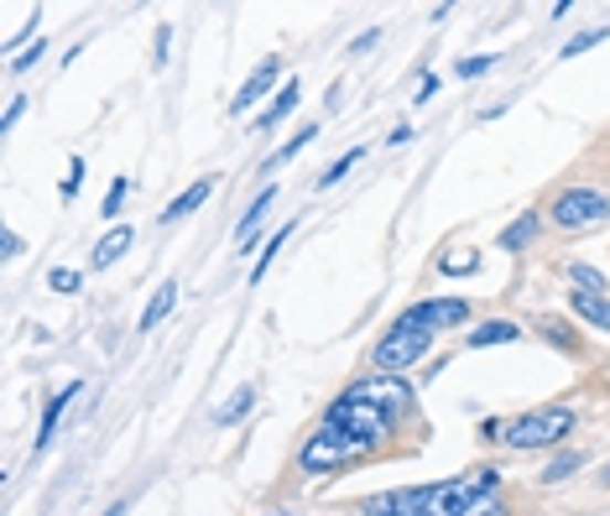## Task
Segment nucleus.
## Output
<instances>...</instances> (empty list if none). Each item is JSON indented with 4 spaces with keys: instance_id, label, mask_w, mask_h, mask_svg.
Masks as SVG:
<instances>
[{
    "instance_id": "28",
    "label": "nucleus",
    "mask_w": 610,
    "mask_h": 516,
    "mask_svg": "<svg viewBox=\"0 0 610 516\" xmlns=\"http://www.w3.org/2000/svg\"><path fill=\"white\" fill-rule=\"evenodd\" d=\"M491 63H496V57H485V53L481 57H464V63H460V78H481Z\"/></svg>"
},
{
    "instance_id": "11",
    "label": "nucleus",
    "mask_w": 610,
    "mask_h": 516,
    "mask_svg": "<svg viewBox=\"0 0 610 516\" xmlns=\"http://www.w3.org/2000/svg\"><path fill=\"white\" fill-rule=\"evenodd\" d=\"M126 251H130V230H126V224H120V230H111V235H105V240H99V245H94V272H105V266H115V261H120V256H126Z\"/></svg>"
},
{
    "instance_id": "18",
    "label": "nucleus",
    "mask_w": 610,
    "mask_h": 516,
    "mask_svg": "<svg viewBox=\"0 0 610 516\" xmlns=\"http://www.w3.org/2000/svg\"><path fill=\"white\" fill-rule=\"evenodd\" d=\"M512 339H517V324H481V329L470 334L475 350H485V345H512Z\"/></svg>"
},
{
    "instance_id": "15",
    "label": "nucleus",
    "mask_w": 610,
    "mask_h": 516,
    "mask_svg": "<svg viewBox=\"0 0 610 516\" xmlns=\"http://www.w3.org/2000/svg\"><path fill=\"white\" fill-rule=\"evenodd\" d=\"M537 230H543V214H522V220L501 235V251H522V245H533Z\"/></svg>"
},
{
    "instance_id": "9",
    "label": "nucleus",
    "mask_w": 610,
    "mask_h": 516,
    "mask_svg": "<svg viewBox=\"0 0 610 516\" xmlns=\"http://www.w3.org/2000/svg\"><path fill=\"white\" fill-rule=\"evenodd\" d=\"M277 199V188H261L256 193V203L245 209V220H241V230H235V251H256V224H261V214H266V203Z\"/></svg>"
},
{
    "instance_id": "23",
    "label": "nucleus",
    "mask_w": 610,
    "mask_h": 516,
    "mask_svg": "<svg viewBox=\"0 0 610 516\" xmlns=\"http://www.w3.org/2000/svg\"><path fill=\"white\" fill-rule=\"evenodd\" d=\"M355 162H360V147H355V151H345V157H339V162H334L329 172H324V178H318V188H334V183H339V178H345V172H350Z\"/></svg>"
},
{
    "instance_id": "21",
    "label": "nucleus",
    "mask_w": 610,
    "mask_h": 516,
    "mask_svg": "<svg viewBox=\"0 0 610 516\" xmlns=\"http://www.w3.org/2000/svg\"><path fill=\"white\" fill-rule=\"evenodd\" d=\"M287 230H293V224H282L277 235L266 240V251H261V261H256V272H251V282H261V277H266V266H272V256H277L282 245H287Z\"/></svg>"
},
{
    "instance_id": "34",
    "label": "nucleus",
    "mask_w": 610,
    "mask_h": 516,
    "mask_svg": "<svg viewBox=\"0 0 610 516\" xmlns=\"http://www.w3.org/2000/svg\"><path fill=\"white\" fill-rule=\"evenodd\" d=\"M600 485H606V491H610V464H606V470H600Z\"/></svg>"
},
{
    "instance_id": "3",
    "label": "nucleus",
    "mask_w": 610,
    "mask_h": 516,
    "mask_svg": "<svg viewBox=\"0 0 610 516\" xmlns=\"http://www.w3.org/2000/svg\"><path fill=\"white\" fill-rule=\"evenodd\" d=\"M428 345H433V334L418 329L412 318H397L381 339H376V350H370V366L381 370V376H397V370H412L418 360L428 355Z\"/></svg>"
},
{
    "instance_id": "4",
    "label": "nucleus",
    "mask_w": 610,
    "mask_h": 516,
    "mask_svg": "<svg viewBox=\"0 0 610 516\" xmlns=\"http://www.w3.org/2000/svg\"><path fill=\"white\" fill-rule=\"evenodd\" d=\"M574 433V412L569 407H543V412H527L517 423H506V443L512 449H554L558 439Z\"/></svg>"
},
{
    "instance_id": "13",
    "label": "nucleus",
    "mask_w": 610,
    "mask_h": 516,
    "mask_svg": "<svg viewBox=\"0 0 610 516\" xmlns=\"http://www.w3.org/2000/svg\"><path fill=\"white\" fill-rule=\"evenodd\" d=\"M569 308H574L579 318H585V324H595V329H606V334H610V303H606V297L574 293V297H569Z\"/></svg>"
},
{
    "instance_id": "24",
    "label": "nucleus",
    "mask_w": 610,
    "mask_h": 516,
    "mask_svg": "<svg viewBox=\"0 0 610 516\" xmlns=\"http://www.w3.org/2000/svg\"><path fill=\"white\" fill-rule=\"evenodd\" d=\"M130 199V183L126 178H115V188H111V199H105V220H115V214H120V203Z\"/></svg>"
},
{
    "instance_id": "25",
    "label": "nucleus",
    "mask_w": 610,
    "mask_h": 516,
    "mask_svg": "<svg viewBox=\"0 0 610 516\" xmlns=\"http://www.w3.org/2000/svg\"><path fill=\"white\" fill-rule=\"evenodd\" d=\"M475 261H481L475 251H460V256H444V272H449V277H464V272H470Z\"/></svg>"
},
{
    "instance_id": "30",
    "label": "nucleus",
    "mask_w": 610,
    "mask_h": 516,
    "mask_svg": "<svg viewBox=\"0 0 610 516\" xmlns=\"http://www.w3.org/2000/svg\"><path fill=\"white\" fill-rule=\"evenodd\" d=\"M38 57H42V42H38V48H27V53H17V57H11V74H27V69H32Z\"/></svg>"
},
{
    "instance_id": "14",
    "label": "nucleus",
    "mask_w": 610,
    "mask_h": 516,
    "mask_svg": "<svg viewBox=\"0 0 610 516\" xmlns=\"http://www.w3.org/2000/svg\"><path fill=\"white\" fill-rule=\"evenodd\" d=\"M172 303H178V282H162L157 293H151V303H147V314H141V329H157L167 314H172Z\"/></svg>"
},
{
    "instance_id": "7",
    "label": "nucleus",
    "mask_w": 610,
    "mask_h": 516,
    "mask_svg": "<svg viewBox=\"0 0 610 516\" xmlns=\"http://www.w3.org/2000/svg\"><path fill=\"white\" fill-rule=\"evenodd\" d=\"M402 318H412L418 329H454V324H464L470 318V303L464 297H433V303H418V308H407Z\"/></svg>"
},
{
    "instance_id": "12",
    "label": "nucleus",
    "mask_w": 610,
    "mask_h": 516,
    "mask_svg": "<svg viewBox=\"0 0 610 516\" xmlns=\"http://www.w3.org/2000/svg\"><path fill=\"white\" fill-rule=\"evenodd\" d=\"M74 397H84V387H78V381H74V387H63V391L53 397V402H48V412H42V428H38V449H48V439H53L57 418H63V407L74 402Z\"/></svg>"
},
{
    "instance_id": "31",
    "label": "nucleus",
    "mask_w": 610,
    "mask_h": 516,
    "mask_svg": "<svg viewBox=\"0 0 610 516\" xmlns=\"http://www.w3.org/2000/svg\"><path fill=\"white\" fill-rule=\"evenodd\" d=\"M78 183H84V157H74V167H69V183H63V199H74Z\"/></svg>"
},
{
    "instance_id": "1",
    "label": "nucleus",
    "mask_w": 610,
    "mask_h": 516,
    "mask_svg": "<svg viewBox=\"0 0 610 516\" xmlns=\"http://www.w3.org/2000/svg\"><path fill=\"white\" fill-rule=\"evenodd\" d=\"M412 412V387H402L397 376H376V381H355L345 397H334L324 412V428L345 433L355 449H376L381 439H391V428Z\"/></svg>"
},
{
    "instance_id": "33",
    "label": "nucleus",
    "mask_w": 610,
    "mask_h": 516,
    "mask_svg": "<svg viewBox=\"0 0 610 516\" xmlns=\"http://www.w3.org/2000/svg\"><path fill=\"white\" fill-rule=\"evenodd\" d=\"M0 251H6V261L21 256V240H17V235H0Z\"/></svg>"
},
{
    "instance_id": "16",
    "label": "nucleus",
    "mask_w": 610,
    "mask_h": 516,
    "mask_svg": "<svg viewBox=\"0 0 610 516\" xmlns=\"http://www.w3.org/2000/svg\"><path fill=\"white\" fill-rule=\"evenodd\" d=\"M314 136H318L314 126H303V130H297V136H293V141H287V147H282V151H272V157H266V162H261V172H277L282 162H293L297 151H303V147H308V141H314Z\"/></svg>"
},
{
    "instance_id": "5",
    "label": "nucleus",
    "mask_w": 610,
    "mask_h": 516,
    "mask_svg": "<svg viewBox=\"0 0 610 516\" xmlns=\"http://www.w3.org/2000/svg\"><path fill=\"white\" fill-rule=\"evenodd\" d=\"M610 220V199L595 193V188H564L554 199V224L558 230H579V224Z\"/></svg>"
},
{
    "instance_id": "17",
    "label": "nucleus",
    "mask_w": 610,
    "mask_h": 516,
    "mask_svg": "<svg viewBox=\"0 0 610 516\" xmlns=\"http://www.w3.org/2000/svg\"><path fill=\"white\" fill-rule=\"evenodd\" d=\"M293 105H297V78H287V89H277V99H272V110L261 115L256 126H261V130H272V126H277V120H282V115L293 110Z\"/></svg>"
},
{
    "instance_id": "2",
    "label": "nucleus",
    "mask_w": 610,
    "mask_h": 516,
    "mask_svg": "<svg viewBox=\"0 0 610 516\" xmlns=\"http://www.w3.org/2000/svg\"><path fill=\"white\" fill-rule=\"evenodd\" d=\"M496 470H470L460 480H439V485H418V491H391V496L366 501V516H464L475 501L496 491Z\"/></svg>"
},
{
    "instance_id": "27",
    "label": "nucleus",
    "mask_w": 610,
    "mask_h": 516,
    "mask_svg": "<svg viewBox=\"0 0 610 516\" xmlns=\"http://www.w3.org/2000/svg\"><path fill=\"white\" fill-rule=\"evenodd\" d=\"M600 38H606V32H579V38H569V42H564V57H579V53H585V48H595V42H600Z\"/></svg>"
},
{
    "instance_id": "35",
    "label": "nucleus",
    "mask_w": 610,
    "mask_h": 516,
    "mask_svg": "<svg viewBox=\"0 0 610 516\" xmlns=\"http://www.w3.org/2000/svg\"><path fill=\"white\" fill-rule=\"evenodd\" d=\"M105 516H120V506H111V512H105Z\"/></svg>"
},
{
    "instance_id": "10",
    "label": "nucleus",
    "mask_w": 610,
    "mask_h": 516,
    "mask_svg": "<svg viewBox=\"0 0 610 516\" xmlns=\"http://www.w3.org/2000/svg\"><path fill=\"white\" fill-rule=\"evenodd\" d=\"M214 188H220V178H199V183L188 188L183 199H172V203H167V214H162V220H167V224H178V220H188V214H193V209H199V203H203V199H209V193H214Z\"/></svg>"
},
{
    "instance_id": "22",
    "label": "nucleus",
    "mask_w": 610,
    "mask_h": 516,
    "mask_svg": "<svg viewBox=\"0 0 610 516\" xmlns=\"http://www.w3.org/2000/svg\"><path fill=\"white\" fill-rule=\"evenodd\" d=\"M574 470H579V454H558V460L543 470V480H548V485H558V480H569Z\"/></svg>"
},
{
    "instance_id": "19",
    "label": "nucleus",
    "mask_w": 610,
    "mask_h": 516,
    "mask_svg": "<svg viewBox=\"0 0 610 516\" xmlns=\"http://www.w3.org/2000/svg\"><path fill=\"white\" fill-rule=\"evenodd\" d=\"M569 282H574V293L606 297V277H600V272H595V266H569Z\"/></svg>"
},
{
    "instance_id": "26",
    "label": "nucleus",
    "mask_w": 610,
    "mask_h": 516,
    "mask_svg": "<svg viewBox=\"0 0 610 516\" xmlns=\"http://www.w3.org/2000/svg\"><path fill=\"white\" fill-rule=\"evenodd\" d=\"M53 293H78V272H69V266H53Z\"/></svg>"
},
{
    "instance_id": "32",
    "label": "nucleus",
    "mask_w": 610,
    "mask_h": 516,
    "mask_svg": "<svg viewBox=\"0 0 610 516\" xmlns=\"http://www.w3.org/2000/svg\"><path fill=\"white\" fill-rule=\"evenodd\" d=\"M21 105H27V99H11V105H6V115H0V130H11L21 120Z\"/></svg>"
},
{
    "instance_id": "6",
    "label": "nucleus",
    "mask_w": 610,
    "mask_h": 516,
    "mask_svg": "<svg viewBox=\"0 0 610 516\" xmlns=\"http://www.w3.org/2000/svg\"><path fill=\"white\" fill-rule=\"evenodd\" d=\"M366 449H355L345 433H334V428H318L314 439L303 443V470H314V475H324V470H339V464L360 460Z\"/></svg>"
},
{
    "instance_id": "20",
    "label": "nucleus",
    "mask_w": 610,
    "mask_h": 516,
    "mask_svg": "<svg viewBox=\"0 0 610 516\" xmlns=\"http://www.w3.org/2000/svg\"><path fill=\"white\" fill-rule=\"evenodd\" d=\"M251 407H256V387H241V391H235V402L220 407V423H235V418H245Z\"/></svg>"
},
{
    "instance_id": "8",
    "label": "nucleus",
    "mask_w": 610,
    "mask_h": 516,
    "mask_svg": "<svg viewBox=\"0 0 610 516\" xmlns=\"http://www.w3.org/2000/svg\"><path fill=\"white\" fill-rule=\"evenodd\" d=\"M277 74H282V69H277V57H266V63L256 69V74H251V78L241 84V94H235V110H241V115L251 110V105H256L261 94H266L272 84H277Z\"/></svg>"
},
{
    "instance_id": "29",
    "label": "nucleus",
    "mask_w": 610,
    "mask_h": 516,
    "mask_svg": "<svg viewBox=\"0 0 610 516\" xmlns=\"http://www.w3.org/2000/svg\"><path fill=\"white\" fill-rule=\"evenodd\" d=\"M464 516H506V506H501L496 496H485V501H475V506H470Z\"/></svg>"
}]
</instances>
